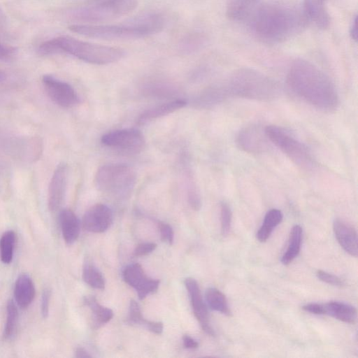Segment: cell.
I'll use <instances>...</instances> for the list:
<instances>
[{"label": "cell", "mask_w": 358, "mask_h": 358, "mask_svg": "<svg viewBox=\"0 0 358 358\" xmlns=\"http://www.w3.org/2000/svg\"><path fill=\"white\" fill-rule=\"evenodd\" d=\"M248 18L254 34L269 43H281L292 38L308 22L303 10L280 1L262 4L254 9Z\"/></svg>", "instance_id": "1"}, {"label": "cell", "mask_w": 358, "mask_h": 358, "mask_svg": "<svg viewBox=\"0 0 358 358\" xmlns=\"http://www.w3.org/2000/svg\"><path fill=\"white\" fill-rule=\"evenodd\" d=\"M287 83L294 93L317 108L331 111L338 107V96L332 81L307 60L298 59L291 64Z\"/></svg>", "instance_id": "2"}, {"label": "cell", "mask_w": 358, "mask_h": 358, "mask_svg": "<svg viewBox=\"0 0 358 358\" xmlns=\"http://www.w3.org/2000/svg\"><path fill=\"white\" fill-rule=\"evenodd\" d=\"M164 26L160 14L141 16L125 23L115 24H74L69 30L78 34L104 40H131L144 38L159 32Z\"/></svg>", "instance_id": "3"}, {"label": "cell", "mask_w": 358, "mask_h": 358, "mask_svg": "<svg viewBox=\"0 0 358 358\" xmlns=\"http://www.w3.org/2000/svg\"><path fill=\"white\" fill-rule=\"evenodd\" d=\"M41 55L66 53L93 64H108L121 59L124 53L120 48L92 43L68 36H62L41 44Z\"/></svg>", "instance_id": "4"}, {"label": "cell", "mask_w": 358, "mask_h": 358, "mask_svg": "<svg viewBox=\"0 0 358 358\" xmlns=\"http://www.w3.org/2000/svg\"><path fill=\"white\" fill-rule=\"evenodd\" d=\"M224 85L228 97L270 101L278 97L280 92L276 82L250 69L236 71Z\"/></svg>", "instance_id": "5"}, {"label": "cell", "mask_w": 358, "mask_h": 358, "mask_svg": "<svg viewBox=\"0 0 358 358\" xmlns=\"http://www.w3.org/2000/svg\"><path fill=\"white\" fill-rule=\"evenodd\" d=\"M136 174L129 166L124 164H108L97 170L94 183L97 189L107 194L125 198L132 192Z\"/></svg>", "instance_id": "6"}, {"label": "cell", "mask_w": 358, "mask_h": 358, "mask_svg": "<svg viewBox=\"0 0 358 358\" xmlns=\"http://www.w3.org/2000/svg\"><path fill=\"white\" fill-rule=\"evenodd\" d=\"M138 6L137 0H103L74 11L73 17L83 22L96 24L126 15Z\"/></svg>", "instance_id": "7"}, {"label": "cell", "mask_w": 358, "mask_h": 358, "mask_svg": "<svg viewBox=\"0 0 358 358\" xmlns=\"http://www.w3.org/2000/svg\"><path fill=\"white\" fill-rule=\"evenodd\" d=\"M264 131L267 138L296 165L307 170L315 166V162L307 147L285 129L270 125Z\"/></svg>", "instance_id": "8"}, {"label": "cell", "mask_w": 358, "mask_h": 358, "mask_svg": "<svg viewBox=\"0 0 358 358\" xmlns=\"http://www.w3.org/2000/svg\"><path fill=\"white\" fill-rule=\"evenodd\" d=\"M101 142L106 147L129 154L139 153L145 144L143 134L134 128L108 132L101 136Z\"/></svg>", "instance_id": "9"}, {"label": "cell", "mask_w": 358, "mask_h": 358, "mask_svg": "<svg viewBox=\"0 0 358 358\" xmlns=\"http://www.w3.org/2000/svg\"><path fill=\"white\" fill-rule=\"evenodd\" d=\"M42 83L49 98L60 107L69 108L80 102L76 91L68 83L52 75H44Z\"/></svg>", "instance_id": "10"}, {"label": "cell", "mask_w": 358, "mask_h": 358, "mask_svg": "<svg viewBox=\"0 0 358 358\" xmlns=\"http://www.w3.org/2000/svg\"><path fill=\"white\" fill-rule=\"evenodd\" d=\"M122 277L125 282L136 290L141 300L159 287V281L147 276L142 266L137 263L127 266L122 271Z\"/></svg>", "instance_id": "11"}, {"label": "cell", "mask_w": 358, "mask_h": 358, "mask_svg": "<svg viewBox=\"0 0 358 358\" xmlns=\"http://www.w3.org/2000/svg\"><path fill=\"white\" fill-rule=\"evenodd\" d=\"M184 283L196 320L206 334L214 336L215 332L210 325L207 307L203 300L198 282L192 278H187L185 280Z\"/></svg>", "instance_id": "12"}, {"label": "cell", "mask_w": 358, "mask_h": 358, "mask_svg": "<svg viewBox=\"0 0 358 358\" xmlns=\"http://www.w3.org/2000/svg\"><path fill=\"white\" fill-rule=\"evenodd\" d=\"M113 222V212L105 204L97 203L90 208L82 220L84 229L93 233H102L108 230Z\"/></svg>", "instance_id": "13"}, {"label": "cell", "mask_w": 358, "mask_h": 358, "mask_svg": "<svg viewBox=\"0 0 358 358\" xmlns=\"http://www.w3.org/2000/svg\"><path fill=\"white\" fill-rule=\"evenodd\" d=\"M68 169L64 163L59 164L54 171L50 179L48 203L51 211H55L61 206L66 194Z\"/></svg>", "instance_id": "14"}, {"label": "cell", "mask_w": 358, "mask_h": 358, "mask_svg": "<svg viewBox=\"0 0 358 358\" xmlns=\"http://www.w3.org/2000/svg\"><path fill=\"white\" fill-rule=\"evenodd\" d=\"M265 131L252 125L243 129L238 133L236 143L240 149L249 153H261L267 148Z\"/></svg>", "instance_id": "15"}, {"label": "cell", "mask_w": 358, "mask_h": 358, "mask_svg": "<svg viewBox=\"0 0 358 358\" xmlns=\"http://www.w3.org/2000/svg\"><path fill=\"white\" fill-rule=\"evenodd\" d=\"M335 236L343 249L350 255L357 257V235L353 226L346 222L336 219L333 224Z\"/></svg>", "instance_id": "16"}, {"label": "cell", "mask_w": 358, "mask_h": 358, "mask_svg": "<svg viewBox=\"0 0 358 358\" xmlns=\"http://www.w3.org/2000/svg\"><path fill=\"white\" fill-rule=\"evenodd\" d=\"M326 1L327 0H303V11L308 21H311L320 29H326L330 24Z\"/></svg>", "instance_id": "17"}, {"label": "cell", "mask_w": 358, "mask_h": 358, "mask_svg": "<svg viewBox=\"0 0 358 358\" xmlns=\"http://www.w3.org/2000/svg\"><path fill=\"white\" fill-rule=\"evenodd\" d=\"M228 98L224 85H217L208 87L198 94L192 101L196 108H208L213 107Z\"/></svg>", "instance_id": "18"}, {"label": "cell", "mask_w": 358, "mask_h": 358, "mask_svg": "<svg viewBox=\"0 0 358 358\" xmlns=\"http://www.w3.org/2000/svg\"><path fill=\"white\" fill-rule=\"evenodd\" d=\"M187 103L185 100L175 99L158 105L142 113L137 118V123L138 124H143L153 120L164 117L185 107Z\"/></svg>", "instance_id": "19"}, {"label": "cell", "mask_w": 358, "mask_h": 358, "mask_svg": "<svg viewBox=\"0 0 358 358\" xmlns=\"http://www.w3.org/2000/svg\"><path fill=\"white\" fill-rule=\"evenodd\" d=\"M59 223L62 236L68 244L74 243L79 236L80 222L76 214L69 209H64L59 213Z\"/></svg>", "instance_id": "20"}, {"label": "cell", "mask_w": 358, "mask_h": 358, "mask_svg": "<svg viewBox=\"0 0 358 358\" xmlns=\"http://www.w3.org/2000/svg\"><path fill=\"white\" fill-rule=\"evenodd\" d=\"M15 301L21 308H27L35 296V287L31 278L27 274H21L15 285Z\"/></svg>", "instance_id": "21"}, {"label": "cell", "mask_w": 358, "mask_h": 358, "mask_svg": "<svg viewBox=\"0 0 358 358\" xmlns=\"http://www.w3.org/2000/svg\"><path fill=\"white\" fill-rule=\"evenodd\" d=\"M323 306L324 314L346 323L354 324L356 322L357 310L350 304L341 301H330Z\"/></svg>", "instance_id": "22"}, {"label": "cell", "mask_w": 358, "mask_h": 358, "mask_svg": "<svg viewBox=\"0 0 358 358\" xmlns=\"http://www.w3.org/2000/svg\"><path fill=\"white\" fill-rule=\"evenodd\" d=\"M258 0H229L227 6V17L234 21H242L250 17Z\"/></svg>", "instance_id": "23"}, {"label": "cell", "mask_w": 358, "mask_h": 358, "mask_svg": "<svg viewBox=\"0 0 358 358\" xmlns=\"http://www.w3.org/2000/svg\"><path fill=\"white\" fill-rule=\"evenodd\" d=\"M302 241V229L299 225H294L290 231L287 250L281 258L284 265L289 264L299 255Z\"/></svg>", "instance_id": "24"}, {"label": "cell", "mask_w": 358, "mask_h": 358, "mask_svg": "<svg viewBox=\"0 0 358 358\" xmlns=\"http://www.w3.org/2000/svg\"><path fill=\"white\" fill-rule=\"evenodd\" d=\"M283 215L275 208L268 210L264 217V222L257 233V238L260 242H265L273 229L282 222Z\"/></svg>", "instance_id": "25"}, {"label": "cell", "mask_w": 358, "mask_h": 358, "mask_svg": "<svg viewBox=\"0 0 358 358\" xmlns=\"http://www.w3.org/2000/svg\"><path fill=\"white\" fill-rule=\"evenodd\" d=\"M83 301L90 309L96 325L104 324L113 318V310L101 306L94 296H86Z\"/></svg>", "instance_id": "26"}, {"label": "cell", "mask_w": 358, "mask_h": 358, "mask_svg": "<svg viewBox=\"0 0 358 358\" xmlns=\"http://www.w3.org/2000/svg\"><path fill=\"white\" fill-rule=\"evenodd\" d=\"M205 297L210 309L228 316L231 315L226 296L219 289L215 287L208 288L205 292Z\"/></svg>", "instance_id": "27"}, {"label": "cell", "mask_w": 358, "mask_h": 358, "mask_svg": "<svg viewBox=\"0 0 358 358\" xmlns=\"http://www.w3.org/2000/svg\"><path fill=\"white\" fill-rule=\"evenodd\" d=\"M83 280L90 287L103 289L105 287V278L102 273L90 263H85L83 270Z\"/></svg>", "instance_id": "28"}, {"label": "cell", "mask_w": 358, "mask_h": 358, "mask_svg": "<svg viewBox=\"0 0 358 358\" xmlns=\"http://www.w3.org/2000/svg\"><path fill=\"white\" fill-rule=\"evenodd\" d=\"M16 236L9 230L3 234L0 239V257L2 262L10 264L12 262Z\"/></svg>", "instance_id": "29"}, {"label": "cell", "mask_w": 358, "mask_h": 358, "mask_svg": "<svg viewBox=\"0 0 358 358\" xmlns=\"http://www.w3.org/2000/svg\"><path fill=\"white\" fill-rule=\"evenodd\" d=\"M18 319L17 306L13 300L8 301L6 306V322L3 329L5 338H10L15 333Z\"/></svg>", "instance_id": "30"}, {"label": "cell", "mask_w": 358, "mask_h": 358, "mask_svg": "<svg viewBox=\"0 0 358 358\" xmlns=\"http://www.w3.org/2000/svg\"><path fill=\"white\" fill-rule=\"evenodd\" d=\"M127 322L132 324H143L145 326L146 320L141 313L139 304L135 300H131L129 307Z\"/></svg>", "instance_id": "31"}, {"label": "cell", "mask_w": 358, "mask_h": 358, "mask_svg": "<svg viewBox=\"0 0 358 358\" xmlns=\"http://www.w3.org/2000/svg\"><path fill=\"white\" fill-rule=\"evenodd\" d=\"M187 184L189 203L194 210H198L201 206V200L199 192L192 179L189 178L187 180Z\"/></svg>", "instance_id": "32"}, {"label": "cell", "mask_w": 358, "mask_h": 358, "mask_svg": "<svg viewBox=\"0 0 358 358\" xmlns=\"http://www.w3.org/2000/svg\"><path fill=\"white\" fill-rule=\"evenodd\" d=\"M220 222L222 234L227 235L231 229V210L225 202H222L220 206Z\"/></svg>", "instance_id": "33"}, {"label": "cell", "mask_w": 358, "mask_h": 358, "mask_svg": "<svg viewBox=\"0 0 358 358\" xmlns=\"http://www.w3.org/2000/svg\"><path fill=\"white\" fill-rule=\"evenodd\" d=\"M316 275L320 280L329 285L338 287H341L344 285L343 281L338 276L322 270H318Z\"/></svg>", "instance_id": "34"}, {"label": "cell", "mask_w": 358, "mask_h": 358, "mask_svg": "<svg viewBox=\"0 0 358 358\" xmlns=\"http://www.w3.org/2000/svg\"><path fill=\"white\" fill-rule=\"evenodd\" d=\"M157 224L162 241L172 244L174 239V233L172 227L169 224L162 222H159Z\"/></svg>", "instance_id": "35"}, {"label": "cell", "mask_w": 358, "mask_h": 358, "mask_svg": "<svg viewBox=\"0 0 358 358\" xmlns=\"http://www.w3.org/2000/svg\"><path fill=\"white\" fill-rule=\"evenodd\" d=\"M157 248L154 243H142L138 244L134 249V255L136 257H142L152 252Z\"/></svg>", "instance_id": "36"}, {"label": "cell", "mask_w": 358, "mask_h": 358, "mask_svg": "<svg viewBox=\"0 0 358 358\" xmlns=\"http://www.w3.org/2000/svg\"><path fill=\"white\" fill-rule=\"evenodd\" d=\"M50 292V290L45 289L42 294L41 310L43 317H47L49 313Z\"/></svg>", "instance_id": "37"}, {"label": "cell", "mask_w": 358, "mask_h": 358, "mask_svg": "<svg viewBox=\"0 0 358 358\" xmlns=\"http://www.w3.org/2000/svg\"><path fill=\"white\" fill-rule=\"evenodd\" d=\"M302 308L306 312L315 315H324V313L323 304L317 303L306 304L302 307Z\"/></svg>", "instance_id": "38"}, {"label": "cell", "mask_w": 358, "mask_h": 358, "mask_svg": "<svg viewBox=\"0 0 358 358\" xmlns=\"http://www.w3.org/2000/svg\"><path fill=\"white\" fill-rule=\"evenodd\" d=\"M145 327L150 331L155 334H161L164 329L163 323L161 322L148 321Z\"/></svg>", "instance_id": "39"}, {"label": "cell", "mask_w": 358, "mask_h": 358, "mask_svg": "<svg viewBox=\"0 0 358 358\" xmlns=\"http://www.w3.org/2000/svg\"><path fill=\"white\" fill-rule=\"evenodd\" d=\"M13 55V51L10 48L6 47L0 42V59L8 60Z\"/></svg>", "instance_id": "40"}, {"label": "cell", "mask_w": 358, "mask_h": 358, "mask_svg": "<svg viewBox=\"0 0 358 358\" xmlns=\"http://www.w3.org/2000/svg\"><path fill=\"white\" fill-rule=\"evenodd\" d=\"M183 345L187 349H196L198 348L199 344L196 341L190 337L189 336L185 335L182 338Z\"/></svg>", "instance_id": "41"}, {"label": "cell", "mask_w": 358, "mask_h": 358, "mask_svg": "<svg viewBox=\"0 0 358 358\" xmlns=\"http://www.w3.org/2000/svg\"><path fill=\"white\" fill-rule=\"evenodd\" d=\"M357 16L354 17L352 20V22L351 23V25L350 27V35L351 36V38L354 40L355 41H357Z\"/></svg>", "instance_id": "42"}, {"label": "cell", "mask_w": 358, "mask_h": 358, "mask_svg": "<svg viewBox=\"0 0 358 358\" xmlns=\"http://www.w3.org/2000/svg\"><path fill=\"white\" fill-rule=\"evenodd\" d=\"M75 356L78 358H88L91 355L83 348H78L75 351Z\"/></svg>", "instance_id": "43"}, {"label": "cell", "mask_w": 358, "mask_h": 358, "mask_svg": "<svg viewBox=\"0 0 358 358\" xmlns=\"http://www.w3.org/2000/svg\"><path fill=\"white\" fill-rule=\"evenodd\" d=\"M6 76L3 71L0 70V82H2L5 80Z\"/></svg>", "instance_id": "44"}, {"label": "cell", "mask_w": 358, "mask_h": 358, "mask_svg": "<svg viewBox=\"0 0 358 358\" xmlns=\"http://www.w3.org/2000/svg\"><path fill=\"white\" fill-rule=\"evenodd\" d=\"M3 16L2 15V13L0 10V25H1V22H3Z\"/></svg>", "instance_id": "45"}]
</instances>
